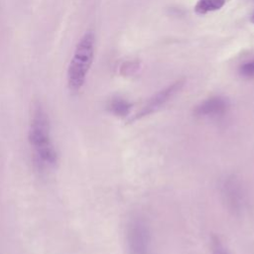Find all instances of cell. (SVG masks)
Masks as SVG:
<instances>
[{
    "label": "cell",
    "mask_w": 254,
    "mask_h": 254,
    "mask_svg": "<svg viewBox=\"0 0 254 254\" xmlns=\"http://www.w3.org/2000/svg\"><path fill=\"white\" fill-rule=\"evenodd\" d=\"M95 37L91 31L86 32L78 41L67 68V85L73 92L84 84L86 75L94 58Z\"/></svg>",
    "instance_id": "obj_2"
},
{
    "label": "cell",
    "mask_w": 254,
    "mask_h": 254,
    "mask_svg": "<svg viewBox=\"0 0 254 254\" xmlns=\"http://www.w3.org/2000/svg\"><path fill=\"white\" fill-rule=\"evenodd\" d=\"M225 2L226 0H197L194 5V11L199 15H204L221 9Z\"/></svg>",
    "instance_id": "obj_8"
},
{
    "label": "cell",
    "mask_w": 254,
    "mask_h": 254,
    "mask_svg": "<svg viewBox=\"0 0 254 254\" xmlns=\"http://www.w3.org/2000/svg\"><path fill=\"white\" fill-rule=\"evenodd\" d=\"M28 141L32 149L35 166L46 171L56 167L59 154L51 133L50 118L41 104L34 106L28 130Z\"/></svg>",
    "instance_id": "obj_1"
},
{
    "label": "cell",
    "mask_w": 254,
    "mask_h": 254,
    "mask_svg": "<svg viewBox=\"0 0 254 254\" xmlns=\"http://www.w3.org/2000/svg\"><path fill=\"white\" fill-rule=\"evenodd\" d=\"M229 108L227 98L221 95H214L198 103L193 110L197 117H218L226 113Z\"/></svg>",
    "instance_id": "obj_6"
},
{
    "label": "cell",
    "mask_w": 254,
    "mask_h": 254,
    "mask_svg": "<svg viewBox=\"0 0 254 254\" xmlns=\"http://www.w3.org/2000/svg\"><path fill=\"white\" fill-rule=\"evenodd\" d=\"M220 193L225 207L232 214L239 215L246 206V194L240 178L234 174L226 176L220 185Z\"/></svg>",
    "instance_id": "obj_4"
},
{
    "label": "cell",
    "mask_w": 254,
    "mask_h": 254,
    "mask_svg": "<svg viewBox=\"0 0 254 254\" xmlns=\"http://www.w3.org/2000/svg\"><path fill=\"white\" fill-rule=\"evenodd\" d=\"M241 76L246 78H254V59L243 63L238 69Z\"/></svg>",
    "instance_id": "obj_10"
},
{
    "label": "cell",
    "mask_w": 254,
    "mask_h": 254,
    "mask_svg": "<svg viewBox=\"0 0 254 254\" xmlns=\"http://www.w3.org/2000/svg\"><path fill=\"white\" fill-rule=\"evenodd\" d=\"M125 241L127 254H150L151 230L140 214H132L126 223Z\"/></svg>",
    "instance_id": "obj_3"
},
{
    "label": "cell",
    "mask_w": 254,
    "mask_h": 254,
    "mask_svg": "<svg viewBox=\"0 0 254 254\" xmlns=\"http://www.w3.org/2000/svg\"><path fill=\"white\" fill-rule=\"evenodd\" d=\"M210 241L211 254H229L227 248L219 236L212 235Z\"/></svg>",
    "instance_id": "obj_9"
},
{
    "label": "cell",
    "mask_w": 254,
    "mask_h": 254,
    "mask_svg": "<svg viewBox=\"0 0 254 254\" xmlns=\"http://www.w3.org/2000/svg\"><path fill=\"white\" fill-rule=\"evenodd\" d=\"M251 21L254 23V15H253V17H252V19H251Z\"/></svg>",
    "instance_id": "obj_11"
},
{
    "label": "cell",
    "mask_w": 254,
    "mask_h": 254,
    "mask_svg": "<svg viewBox=\"0 0 254 254\" xmlns=\"http://www.w3.org/2000/svg\"><path fill=\"white\" fill-rule=\"evenodd\" d=\"M184 84V79H178L175 82L166 86L165 88L161 89L157 93H155L152 97L149 98V100L143 105V107L136 114H134L132 118L128 120V122H134L160 110L169 100H171L183 88Z\"/></svg>",
    "instance_id": "obj_5"
},
{
    "label": "cell",
    "mask_w": 254,
    "mask_h": 254,
    "mask_svg": "<svg viewBox=\"0 0 254 254\" xmlns=\"http://www.w3.org/2000/svg\"><path fill=\"white\" fill-rule=\"evenodd\" d=\"M107 109L113 115L123 118L127 117L130 114L132 109V103L123 97L116 96L108 102Z\"/></svg>",
    "instance_id": "obj_7"
}]
</instances>
